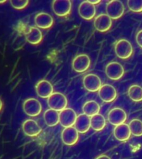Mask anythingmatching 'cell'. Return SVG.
Listing matches in <instances>:
<instances>
[{
	"label": "cell",
	"mask_w": 142,
	"mask_h": 159,
	"mask_svg": "<svg viewBox=\"0 0 142 159\" xmlns=\"http://www.w3.org/2000/svg\"><path fill=\"white\" fill-rule=\"evenodd\" d=\"M83 84L85 89L92 92L98 91L102 86L100 77L97 75L89 74L86 75L83 80Z\"/></svg>",
	"instance_id": "obj_7"
},
{
	"label": "cell",
	"mask_w": 142,
	"mask_h": 159,
	"mask_svg": "<svg viewBox=\"0 0 142 159\" xmlns=\"http://www.w3.org/2000/svg\"><path fill=\"white\" fill-rule=\"evenodd\" d=\"M88 1L93 5H98L99 3L100 2V0H89Z\"/></svg>",
	"instance_id": "obj_30"
},
{
	"label": "cell",
	"mask_w": 142,
	"mask_h": 159,
	"mask_svg": "<svg viewBox=\"0 0 142 159\" xmlns=\"http://www.w3.org/2000/svg\"><path fill=\"white\" fill-rule=\"evenodd\" d=\"M127 118V115L125 110L118 107L111 109L108 114V121L115 126L125 123Z\"/></svg>",
	"instance_id": "obj_10"
},
{
	"label": "cell",
	"mask_w": 142,
	"mask_h": 159,
	"mask_svg": "<svg viewBox=\"0 0 142 159\" xmlns=\"http://www.w3.org/2000/svg\"><path fill=\"white\" fill-rule=\"evenodd\" d=\"M59 116L60 124L64 128L73 127L77 117L75 111L70 108H66L61 111Z\"/></svg>",
	"instance_id": "obj_6"
},
{
	"label": "cell",
	"mask_w": 142,
	"mask_h": 159,
	"mask_svg": "<svg viewBox=\"0 0 142 159\" xmlns=\"http://www.w3.org/2000/svg\"><path fill=\"white\" fill-rule=\"evenodd\" d=\"M100 109V104L93 100L88 101L83 104L82 107L83 113L91 117L99 113Z\"/></svg>",
	"instance_id": "obj_22"
},
{
	"label": "cell",
	"mask_w": 142,
	"mask_h": 159,
	"mask_svg": "<svg viewBox=\"0 0 142 159\" xmlns=\"http://www.w3.org/2000/svg\"><path fill=\"white\" fill-rule=\"evenodd\" d=\"M131 134L135 137L142 136V121L139 119H133L129 123Z\"/></svg>",
	"instance_id": "obj_25"
},
{
	"label": "cell",
	"mask_w": 142,
	"mask_h": 159,
	"mask_svg": "<svg viewBox=\"0 0 142 159\" xmlns=\"http://www.w3.org/2000/svg\"><path fill=\"white\" fill-rule=\"evenodd\" d=\"M78 13L81 17L86 20H91L95 17L96 10L95 5L88 1H85L80 3L78 7Z\"/></svg>",
	"instance_id": "obj_15"
},
{
	"label": "cell",
	"mask_w": 142,
	"mask_h": 159,
	"mask_svg": "<svg viewBox=\"0 0 142 159\" xmlns=\"http://www.w3.org/2000/svg\"><path fill=\"white\" fill-rule=\"evenodd\" d=\"M124 74V68L119 62H110L105 67V74L110 80H118L120 79L123 77Z\"/></svg>",
	"instance_id": "obj_9"
},
{
	"label": "cell",
	"mask_w": 142,
	"mask_h": 159,
	"mask_svg": "<svg viewBox=\"0 0 142 159\" xmlns=\"http://www.w3.org/2000/svg\"><path fill=\"white\" fill-rule=\"evenodd\" d=\"M61 139L65 145L73 146L78 142L79 133L75 127L65 128L61 133Z\"/></svg>",
	"instance_id": "obj_8"
},
{
	"label": "cell",
	"mask_w": 142,
	"mask_h": 159,
	"mask_svg": "<svg viewBox=\"0 0 142 159\" xmlns=\"http://www.w3.org/2000/svg\"><path fill=\"white\" fill-rule=\"evenodd\" d=\"M47 104L50 109L61 112L67 106V99L62 93L53 92L48 98Z\"/></svg>",
	"instance_id": "obj_1"
},
{
	"label": "cell",
	"mask_w": 142,
	"mask_h": 159,
	"mask_svg": "<svg viewBox=\"0 0 142 159\" xmlns=\"http://www.w3.org/2000/svg\"><path fill=\"white\" fill-rule=\"evenodd\" d=\"M136 42L140 47L142 48V30H140L137 34Z\"/></svg>",
	"instance_id": "obj_28"
},
{
	"label": "cell",
	"mask_w": 142,
	"mask_h": 159,
	"mask_svg": "<svg viewBox=\"0 0 142 159\" xmlns=\"http://www.w3.org/2000/svg\"><path fill=\"white\" fill-rule=\"evenodd\" d=\"M25 37L31 44H39L43 39L42 33L38 28L31 27L25 35Z\"/></svg>",
	"instance_id": "obj_20"
},
{
	"label": "cell",
	"mask_w": 142,
	"mask_h": 159,
	"mask_svg": "<svg viewBox=\"0 0 142 159\" xmlns=\"http://www.w3.org/2000/svg\"><path fill=\"white\" fill-rule=\"evenodd\" d=\"M133 52L131 43L125 39L118 40L115 45V52L118 57L122 59H127L132 56Z\"/></svg>",
	"instance_id": "obj_3"
},
{
	"label": "cell",
	"mask_w": 142,
	"mask_h": 159,
	"mask_svg": "<svg viewBox=\"0 0 142 159\" xmlns=\"http://www.w3.org/2000/svg\"><path fill=\"white\" fill-rule=\"evenodd\" d=\"M45 123L48 127H55L60 123V116L57 111L49 109L45 111L43 114Z\"/></svg>",
	"instance_id": "obj_21"
},
{
	"label": "cell",
	"mask_w": 142,
	"mask_h": 159,
	"mask_svg": "<svg viewBox=\"0 0 142 159\" xmlns=\"http://www.w3.org/2000/svg\"><path fill=\"white\" fill-rule=\"evenodd\" d=\"M128 96L135 102L142 101V87L137 84H133L128 89Z\"/></svg>",
	"instance_id": "obj_24"
},
{
	"label": "cell",
	"mask_w": 142,
	"mask_h": 159,
	"mask_svg": "<svg viewBox=\"0 0 142 159\" xmlns=\"http://www.w3.org/2000/svg\"><path fill=\"white\" fill-rule=\"evenodd\" d=\"M36 91L41 98H48L53 93V87L48 81L42 80L36 85Z\"/></svg>",
	"instance_id": "obj_16"
},
{
	"label": "cell",
	"mask_w": 142,
	"mask_h": 159,
	"mask_svg": "<svg viewBox=\"0 0 142 159\" xmlns=\"http://www.w3.org/2000/svg\"><path fill=\"white\" fill-rule=\"evenodd\" d=\"M112 19L107 14H100L95 18L94 26L100 32H105L112 27Z\"/></svg>",
	"instance_id": "obj_14"
},
{
	"label": "cell",
	"mask_w": 142,
	"mask_h": 159,
	"mask_svg": "<svg viewBox=\"0 0 142 159\" xmlns=\"http://www.w3.org/2000/svg\"><path fill=\"white\" fill-rule=\"evenodd\" d=\"M90 65L91 60L87 55L80 54L76 56L73 60L72 68L76 72L82 73L88 69Z\"/></svg>",
	"instance_id": "obj_11"
},
{
	"label": "cell",
	"mask_w": 142,
	"mask_h": 159,
	"mask_svg": "<svg viewBox=\"0 0 142 159\" xmlns=\"http://www.w3.org/2000/svg\"><path fill=\"white\" fill-rule=\"evenodd\" d=\"M3 103L2 101H1V99H0V111H1V109H2Z\"/></svg>",
	"instance_id": "obj_31"
},
{
	"label": "cell",
	"mask_w": 142,
	"mask_h": 159,
	"mask_svg": "<svg viewBox=\"0 0 142 159\" xmlns=\"http://www.w3.org/2000/svg\"><path fill=\"white\" fill-rule=\"evenodd\" d=\"M53 18L48 13L41 12L35 16V23L38 28L41 29H48L53 25Z\"/></svg>",
	"instance_id": "obj_17"
},
{
	"label": "cell",
	"mask_w": 142,
	"mask_h": 159,
	"mask_svg": "<svg viewBox=\"0 0 142 159\" xmlns=\"http://www.w3.org/2000/svg\"><path fill=\"white\" fill-rule=\"evenodd\" d=\"M100 98L106 103L112 102L117 97V91L112 85L105 84L102 85L98 91Z\"/></svg>",
	"instance_id": "obj_13"
},
{
	"label": "cell",
	"mask_w": 142,
	"mask_h": 159,
	"mask_svg": "<svg viewBox=\"0 0 142 159\" xmlns=\"http://www.w3.org/2000/svg\"><path fill=\"white\" fill-rule=\"evenodd\" d=\"M29 1L27 0H12L10 1L11 6L16 10H21L27 6Z\"/></svg>",
	"instance_id": "obj_27"
},
{
	"label": "cell",
	"mask_w": 142,
	"mask_h": 159,
	"mask_svg": "<svg viewBox=\"0 0 142 159\" xmlns=\"http://www.w3.org/2000/svg\"><path fill=\"white\" fill-rule=\"evenodd\" d=\"M6 1H0V4H2L3 3L6 2Z\"/></svg>",
	"instance_id": "obj_32"
},
{
	"label": "cell",
	"mask_w": 142,
	"mask_h": 159,
	"mask_svg": "<svg viewBox=\"0 0 142 159\" xmlns=\"http://www.w3.org/2000/svg\"><path fill=\"white\" fill-rule=\"evenodd\" d=\"M113 134L115 139L120 142H125L130 139L131 136L129 125L123 123L115 126L113 131Z\"/></svg>",
	"instance_id": "obj_19"
},
{
	"label": "cell",
	"mask_w": 142,
	"mask_h": 159,
	"mask_svg": "<svg viewBox=\"0 0 142 159\" xmlns=\"http://www.w3.org/2000/svg\"><path fill=\"white\" fill-rule=\"evenodd\" d=\"M42 105L38 99L30 98L23 103V110L25 114L30 117H37L42 112Z\"/></svg>",
	"instance_id": "obj_2"
},
{
	"label": "cell",
	"mask_w": 142,
	"mask_h": 159,
	"mask_svg": "<svg viewBox=\"0 0 142 159\" xmlns=\"http://www.w3.org/2000/svg\"><path fill=\"white\" fill-rule=\"evenodd\" d=\"M74 125L79 133L84 134L87 133L91 128V117L84 113L79 114Z\"/></svg>",
	"instance_id": "obj_18"
},
{
	"label": "cell",
	"mask_w": 142,
	"mask_h": 159,
	"mask_svg": "<svg viewBox=\"0 0 142 159\" xmlns=\"http://www.w3.org/2000/svg\"><path fill=\"white\" fill-rule=\"evenodd\" d=\"M128 7L134 12H142V0H128Z\"/></svg>",
	"instance_id": "obj_26"
},
{
	"label": "cell",
	"mask_w": 142,
	"mask_h": 159,
	"mask_svg": "<svg viewBox=\"0 0 142 159\" xmlns=\"http://www.w3.org/2000/svg\"><path fill=\"white\" fill-rule=\"evenodd\" d=\"M106 120L105 117L98 113L91 117V127L95 131H101L105 128Z\"/></svg>",
	"instance_id": "obj_23"
},
{
	"label": "cell",
	"mask_w": 142,
	"mask_h": 159,
	"mask_svg": "<svg viewBox=\"0 0 142 159\" xmlns=\"http://www.w3.org/2000/svg\"><path fill=\"white\" fill-rule=\"evenodd\" d=\"M106 12L111 19H119L125 12L124 5L121 1L118 0L110 1L106 6Z\"/></svg>",
	"instance_id": "obj_4"
},
{
	"label": "cell",
	"mask_w": 142,
	"mask_h": 159,
	"mask_svg": "<svg viewBox=\"0 0 142 159\" xmlns=\"http://www.w3.org/2000/svg\"><path fill=\"white\" fill-rule=\"evenodd\" d=\"M22 128L23 132L28 137H37L42 132V128L33 119L26 120L23 123Z\"/></svg>",
	"instance_id": "obj_12"
},
{
	"label": "cell",
	"mask_w": 142,
	"mask_h": 159,
	"mask_svg": "<svg viewBox=\"0 0 142 159\" xmlns=\"http://www.w3.org/2000/svg\"><path fill=\"white\" fill-rule=\"evenodd\" d=\"M53 11L59 17H65L70 14L72 3L70 0H55L52 3Z\"/></svg>",
	"instance_id": "obj_5"
},
{
	"label": "cell",
	"mask_w": 142,
	"mask_h": 159,
	"mask_svg": "<svg viewBox=\"0 0 142 159\" xmlns=\"http://www.w3.org/2000/svg\"><path fill=\"white\" fill-rule=\"evenodd\" d=\"M95 159H112L109 156L105 154L100 155L98 157H97Z\"/></svg>",
	"instance_id": "obj_29"
}]
</instances>
